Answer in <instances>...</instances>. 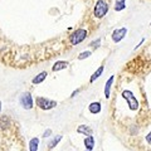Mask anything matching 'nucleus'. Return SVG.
Segmentation results:
<instances>
[{
  "label": "nucleus",
  "instance_id": "dca6fc26",
  "mask_svg": "<svg viewBox=\"0 0 151 151\" xmlns=\"http://www.w3.org/2000/svg\"><path fill=\"white\" fill-rule=\"evenodd\" d=\"M60 139H62V136H60V135H58V136H55V137L53 139V140H52V142H49V147L52 149V147H54V146L57 145V144H58L59 142V141H60Z\"/></svg>",
  "mask_w": 151,
  "mask_h": 151
},
{
  "label": "nucleus",
  "instance_id": "f8f14e48",
  "mask_svg": "<svg viewBox=\"0 0 151 151\" xmlns=\"http://www.w3.org/2000/svg\"><path fill=\"white\" fill-rule=\"evenodd\" d=\"M45 77H47V72H42L40 74H38L37 77L33 79V83L34 84H38V83H42L45 79Z\"/></svg>",
  "mask_w": 151,
  "mask_h": 151
},
{
  "label": "nucleus",
  "instance_id": "423d86ee",
  "mask_svg": "<svg viewBox=\"0 0 151 151\" xmlns=\"http://www.w3.org/2000/svg\"><path fill=\"white\" fill-rule=\"evenodd\" d=\"M126 33H127V29H126V28H121V29L113 30V33H112V40L115 42V43H119L120 40H122V39L125 38Z\"/></svg>",
  "mask_w": 151,
  "mask_h": 151
},
{
  "label": "nucleus",
  "instance_id": "2eb2a0df",
  "mask_svg": "<svg viewBox=\"0 0 151 151\" xmlns=\"http://www.w3.org/2000/svg\"><path fill=\"white\" fill-rule=\"evenodd\" d=\"M122 9H125V0H117L116 1V5H115V10L120 12Z\"/></svg>",
  "mask_w": 151,
  "mask_h": 151
},
{
  "label": "nucleus",
  "instance_id": "ddd939ff",
  "mask_svg": "<svg viewBox=\"0 0 151 151\" xmlns=\"http://www.w3.org/2000/svg\"><path fill=\"white\" fill-rule=\"evenodd\" d=\"M38 145H39V140H38L37 137L32 139L30 142H29V149H30V151H37V150H38Z\"/></svg>",
  "mask_w": 151,
  "mask_h": 151
},
{
  "label": "nucleus",
  "instance_id": "6ab92c4d",
  "mask_svg": "<svg viewBox=\"0 0 151 151\" xmlns=\"http://www.w3.org/2000/svg\"><path fill=\"white\" fill-rule=\"evenodd\" d=\"M49 135H52V131H50V130H47V131L44 132V135H43V136H44V137H48Z\"/></svg>",
  "mask_w": 151,
  "mask_h": 151
},
{
  "label": "nucleus",
  "instance_id": "f257e3e1",
  "mask_svg": "<svg viewBox=\"0 0 151 151\" xmlns=\"http://www.w3.org/2000/svg\"><path fill=\"white\" fill-rule=\"evenodd\" d=\"M122 97H124L125 100H127V103H129V107L131 111H136L139 108V101L135 98L134 93L131 91H124L122 92Z\"/></svg>",
  "mask_w": 151,
  "mask_h": 151
},
{
  "label": "nucleus",
  "instance_id": "4468645a",
  "mask_svg": "<svg viewBox=\"0 0 151 151\" xmlns=\"http://www.w3.org/2000/svg\"><path fill=\"white\" fill-rule=\"evenodd\" d=\"M102 72H103V67L101 65V67L98 68V69L96 70V72H94V73L92 74V77H91V79H89V82H91V83H92V82H94V81H96V79H97V78L102 74Z\"/></svg>",
  "mask_w": 151,
  "mask_h": 151
},
{
  "label": "nucleus",
  "instance_id": "a211bd4d",
  "mask_svg": "<svg viewBox=\"0 0 151 151\" xmlns=\"http://www.w3.org/2000/svg\"><path fill=\"white\" fill-rule=\"evenodd\" d=\"M146 141H147V142L151 145V131H150V134H149L147 136H146Z\"/></svg>",
  "mask_w": 151,
  "mask_h": 151
},
{
  "label": "nucleus",
  "instance_id": "f3484780",
  "mask_svg": "<svg viewBox=\"0 0 151 151\" xmlns=\"http://www.w3.org/2000/svg\"><path fill=\"white\" fill-rule=\"evenodd\" d=\"M89 55H91V50H87V52H84V53H81V54H79V55H78V58H79V59H86L87 57H89Z\"/></svg>",
  "mask_w": 151,
  "mask_h": 151
},
{
  "label": "nucleus",
  "instance_id": "1a4fd4ad",
  "mask_svg": "<svg viewBox=\"0 0 151 151\" xmlns=\"http://www.w3.org/2000/svg\"><path fill=\"white\" fill-rule=\"evenodd\" d=\"M113 76H111L110 78L107 79V83H106V86H105V97L108 98L110 97V89H111V86H112V82H113Z\"/></svg>",
  "mask_w": 151,
  "mask_h": 151
},
{
  "label": "nucleus",
  "instance_id": "6e6552de",
  "mask_svg": "<svg viewBox=\"0 0 151 151\" xmlns=\"http://www.w3.org/2000/svg\"><path fill=\"white\" fill-rule=\"evenodd\" d=\"M88 110L91 113H98L101 112V103L100 102H92L91 105L88 106Z\"/></svg>",
  "mask_w": 151,
  "mask_h": 151
},
{
  "label": "nucleus",
  "instance_id": "9b49d317",
  "mask_svg": "<svg viewBox=\"0 0 151 151\" xmlns=\"http://www.w3.org/2000/svg\"><path fill=\"white\" fill-rule=\"evenodd\" d=\"M77 131L79 132V134H84V135H87V136H92V130L89 129L88 126H84V125H81L77 129Z\"/></svg>",
  "mask_w": 151,
  "mask_h": 151
},
{
  "label": "nucleus",
  "instance_id": "f03ea898",
  "mask_svg": "<svg viewBox=\"0 0 151 151\" xmlns=\"http://www.w3.org/2000/svg\"><path fill=\"white\" fill-rule=\"evenodd\" d=\"M86 37H87V32L84 30V29L76 30L73 34L70 35V44L77 45V44H79L81 42H83L84 39H86Z\"/></svg>",
  "mask_w": 151,
  "mask_h": 151
},
{
  "label": "nucleus",
  "instance_id": "aec40b11",
  "mask_svg": "<svg viewBox=\"0 0 151 151\" xmlns=\"http://www.w3.org/2000/svg\"><path fill=\"white\" fill-rule=\"evenodd\" d=\"M0 110H1V102H0Z\"/></svg>",
  "mask_w": 151,
  "mask_h": 151
},
{
  "label": "nucleus",
  "instance_id": "7ed1b4c3",
  "mask_svg": "<svg viewBox=\"0 0 151 151\" xmlns=\"http://www.w3.org/2000/svg\"><path fill=\"white\" fill-rule=\"evenodd\" d=\"M37 105L39 106L42 110H50V108H54L57 106V102L55 101H52V100H48V98H44V97H38L37 100Z\"/></svg>",
  "mask_w": 151,
  "mask_h": 151
},
{
  "label": "nucleus",
  "instance_id": "39448f33",
  "mask_svg": "<svg viewBox=\"0 0 151 151\" xmlns=\"http://www.w3.org/2000/svg\"><path fill=\"white\" fill-rule=\"evenodd\" d=\"M20 105L23 106V108H25V110H30L33 107V98H32V94L29 92H25V93L22 94Z\"/></svg>",
  "mask_w": 151,
  "mask_h": 151
},
{
  "label": "nucleus",
  "instance_id": "20e7f679",
  "mask_svg": "<svg viewBox=\"0 0 151 151\" xmlns=\"http://www.w3.org/2000/svg\"><path fill=\"white\" fill-rule=\"evenodd\" d=\"M108 10V5L106 4V1L103 0H98L96 3V6H94V15L97 18H103L106 15V13Z\"/></svg>",
  "mask_w": 151,
  "mask_h": 151
},
{
  "label": "nucleus",
  "instance_id": "9d476101",
  "mask_svg": "<svg viewBox=\"0 0 151 151\" xmlns=\"http://www.w3.org/2000/svg\"><path fill=\"white\" fill-rule=\"evenodd\" d=\"M84 146H86V149L88 151H91L94 147V140L92 136H87L86 137V140H84Z\"/></svg>",
  "mask_w": 151,
  "mask_h": 151
},
{
  "label": "nucleus",
  "instance_id": "0eeeda50",
  "mask_svg": "<svg viewBox=\"0 0 151 151\" xmlns=\"http://www.w3.org/2000/svg\"><path fill=\"white\" fill-rule=\"evenodd\" d=\"M69 65V63L68 62H64V60H59V62H55L54 63V65H53V69L54 72H58V70H62V69H64V68H67Z\"/></svg>",
  "mask_w": 151,
  "mask_h": 151
}]
</instances>
